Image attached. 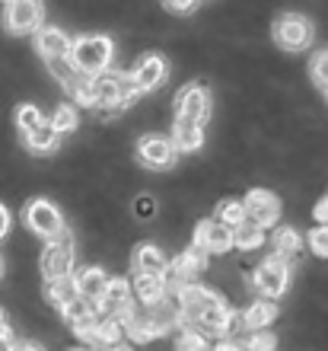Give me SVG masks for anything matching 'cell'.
Here are the masks:
<instances>
[{"mask_svg":"<svg viewBox=\"0 0 328 351\" xmlns=\"http://www.w3.org/2000/svg\"><path fill=\"white\" fill-rule=\"evenodd\" d=\"M163 77H166V61L160 55H144L134 64V71H131V80H134V86L140 93L160 86L163 84Z\"/></svg>","mask_w":328,"mask_h":351,"instance_id":"15","label":"cell"},{"mask_svg":"<svg viewBox=\"0 0 328 351\" xmlns=\"http://www.w3.org/2000/svg\"><path fill=\"white\" fill-rule=\"evenodd\" d=\"M115 351H131V348H128V345H125V342H121V345H118V348H115Z\"/></svg>","mask_w":328,"mask_h":351,"instance_id":"45","label":"cell"},{"mask_svg":"<svg viewBox=\"0 0 328 351\" xmlns=\"http://www.w3.org/2000/svg\"><path fill=\"white\" fill-rule=\"evenodd\" d=\"M179 351H210L207 348V339L198 335L194 329H185L182 326V335H179Z\"/></svg>","mask_w":328,"mask_h":351,"instance_id":"32","label":"cell"},{"mask_svg":"<svg viewBox=\"0 0 328 351\" xmlns=\"http://www.w3.org/2000/svg\"><path fill=\"white\" fill-rule=\"evenodd\" d=\"M194 7H198V3H192V0H169V3H166L169 13H194Z\"/></svg>","mask_w":328,"mask_h":351,"instance_id":"39","label":"cell"},{"mask_svg":"<svg viewBox=\"0 0 328 351\" xmlns=\"http://www.w3.org/2000/svg\"><path fill=\"white\" fill-rule=\"evenodd\" d=\"M310 250L316 252V256H322V259H328V227L325 223H319V227L310 233Z\"/></svg>","mask_w":328,"mask_h":351,"instance_id":"37","label":"cell"},{"mask_svg":"<svg viewBox=\"0 0 328 351\" xmlns=\"http://www.w3.org/2000/svg\"><path fill=\"white\" fill-rule=\"evenodd\" d=\"M274 345H277V339L268 329H258L246 339V351H274Z\"/></svg>","mask_w":328,"mask_h":351,"instance_id":"33","label":"cell"},{"mask_svg":"<svg viewBox=\"0 0 328 351\" xmlns=\"http://www.w3.org/2000/svg\"><path fill=\"white\" fill-rule=\"evenodd\" d=\"M201 144H204V131H201V125L175 119V125H173V147L175 150H198Z\"/></svg>","mask_w":328,"mask_h":351,"instance_id":"20","label":"cell"},{"mask_svg":"<svg viewBox=\"0 0 328 351\" xmlns=\"http://www.w3.org/2000/svg\"><path fill=\"white\" fill-rule=\"evenodd\" d=\"M134 214L140 217V221H150L156 214V202L150 198V195H140V198H134Z\"/></svg>","mask_w":328,"mask_h":351,"instance_id":"38","label":"cell"},{"mask_svg":"<svg viewBox=\"0 0 328 351\" xmlns=\"http://www.w3.org/2000/svg\"><path fill=\"white\" fill-rule=\"evenodd\" d=\"M220 304H223V300H220L217 291L201 287V285H192V287H185V291L175 294V306H179L182 326H192L198 316H204L207 310H214V306H220Z\"/></svg>","mask_w":328,"mask_h":351,"instance_id":"4","label":"cell"},{"mask_svg":"<svg viewBox=\"0 0 328 351\" xmlns=\"http://www.w3.org/2000/svg\"><path fill=\"white\" fill-rule=\"evenodd\" d=\"M7 230H10V214H7V208L0 204V240L7 237Z\"/></svg>","mask_w":328,"mask_h":351,"instance_id":"41","label":"cell"},{"mask_svg":"<svg viewBox=\"0 0 328 351\" xmlns=\"http://www.w3.org/2000/svg\"><path fill=\"white\" fill-rule=\"evenodd\" d=\"M312 80L322 86V90H328V51H319V55L312 58Z\"/></svg>","mask_w":328,"mask_h":351,"instance_id":"36","label":"cell"},{"mask_svg":"<svg viewBox=\"0 0 328 351\" xmlns=\"http://www.w3.org/2000/svg\"><path fill=\"white\" fill-rule=\"evenodd\" d=\"M312 214H316V221L328 227V195H325V198H319V204H316V211H312Z\"/></svg>","mask_w":328,"mask_h":351,"instance_id":"40","label":"cell"},{"mask_svg":"<svg viewBox=\"0 0 328 351\" xmlns=\"http://www.w3.org/2000/svg\"><path fill=\"white\" fill-rule=\"evenodd\" d=\"M242 211H246V221L258 223L264 230V227L277 223V217H281V202H277L271 192H264V189H252V192L246 195V202H242Z\"/></svg>","mask_w":328,"mask_h":351,"instance_id":"10","label":"cell"},{"mask_svg":"<svg viewBox=\"0 0 328 351\" xmlns=\"http://www.w3.org/2000/svg\"><path fill=\"white\" fill-rule=\"evenodd\" d=\"M73 281H77V297L96 306L102 300V294H105V287H109L112 278L105 275V268L90 265V268H83V271L73 278Z\"/></svg>","mask_w":328,"mask_h":351,"instance_id":"13","label":"cell"},{"mask_svg":"<svg viewBox=\"0 0 328 351\" xmlns=\"http://www.w3.org/2000/svg\"><path fill=\"white\" fill-rule=\"evenodd\" d=\"M7 329V319H3V310H0V332Z\"/></svg>","mask_w":328,"mask_h":351,"instance_id":"44","label":"cell"},{"mask_svg":"<svg viewBox=\"0 0 328 351\" xmlns=\"http://www.w3.org/2000/svg\"><path fill=\"white\" fill-rule=\"evenodd\" d=\"M73 271V237L67 230H61L58 237H51L42 252V275L48 281L55 278H71Z\"/></svg>","mask_w":328,"mask_h":351,"instance_id":"3","label":"cell"},{"mask_svg":"<svg viewBox=\"0 0 328 351\" xmlns=\"http://www.w3.org/2000/svg\"><path fill=\"white\" fill-rule=\"evenodd\" d=\"M121 339H125V326H121V319H102L99 316V329H96V339H92V342L121 345Z\"/></svg>","mask_w":328,"mask_h":351,"instance_id":"26","label":"cell"},{"mask_svg":"<svg viewBox=\"0 0 328 351\" xmlns=\"http://www.w3.org/2000/svg\"><path fill=\"white\" fill-rule=\"evenodd\" d=\"M131 297H137V304H153L160 297H166V285L160 275H134L131 281Z\"/></svg>","mask_w":328,"mask_h":351,"instance_id":"18","label":"cell"},{"mask_svg":"<svg viewBox=\"0 0 328 351\" xmlns=\"http://www.w3.org/2000/svg\"><path fill=\"white\" fill-rule=\"evenodd\" d=\"M42 3H32V0H16V3H7L3 7V26L13 32V36H26V32H36L42 26Z\"/></svg>","mask_w":328,"mask_h":351,"instance_id":"9","label":"cell"},{"mask_svg":"<svg viewBox=\"0 0 328 351\" xmlns=\"http://www.w3.org/2000/svg\"><path fill=\"white\" fill-rule=\"evenodd\" d=\"M207 115H210V93H207V86L188 84L179 96H175V119L192 121V125H204Z\"/></svg>","mask_w":328,"mask_h":351,"instance_id":"8","label":"cell"},{"mask_svg":"<svg viewBox=\"0 0 328 351\" xmlns=\"http://www.w3.org/2000/svg\"><path fill=\"white\" fill-rule=\"evenodd\" d=\"M214 221H217V223H223L227 230H236L239 223L246 221V211H242V202H233V198H229V202H220V204H217V217H214Z\"/></svg>","mask_w":328,"mask_h":351,"instance_id":"25","label":"cell"},{"mask_svg":"<svg viewBox=\"0 0 328 351\" xmlns=\"http://www.w3.org/2000/svg\"><path fill=\"white\" fill-rule=\"evenodd\" d=\"M61 313L67 316V323H77V319H83V316H90V313H96V306L92 304H86V300H80V297H77V300H71V304L64 306V310H61Z\"/></svg>","mask_w":328,"mask_h":351,"instance_id":"34","label":"cell"},{"mask_svg":"<svg viewBox=\"0 0 328 351\" xmlns=\"http://www.w3.org/2000/svg\"><path fill=\"white\" fill-rule=\"evenodd\" d=\"M112 84H115V93H118V106L125 109L128 102H134L140 96V90L134 86L131 74H121V71H112Z\"/></svg>","mask_w":328,"mask_h":351,"instance_id":"27","label":"cell"},{"mask_svg":"<svg viewBox=\"0 0 328 351\" xmlns=\"http://www.w3.org/2000/svg\"><path fill=\"white\" fill-rule=\"evenodd\" d=\"M48 71H51V77L61 80V84H71L73 77H77V67L71 64V58H55V61H48Z\"/></svg>","mask_w":328,"mask_h":351,"instance_id":"31","label":"cell"},{"mask_svg":"<svg viewBox=\"0 0 328 351\" xmlns=\"http://www.w3.org/2000/svg\"><path fill=\"white\" fill-rule=\"evenodd\" d=\"M0 351H13V332H10V329L0 332Z\"/></svg>","mask_w":328,"mask_h":351,"instance_id":"42","label":"cell"},{"mask_svg":"<svg viewBox=\"0 0 328 351\" xmlns=\"http://www.w3.org/2000/svg\"><path fill=\"white\" fill-rule=\"evenodd\" d=\"M64 86H67V93H71L73 99L80 102V106H96V96H92V77L77 74L71 84H64Z\"/></svg>","mask_w":328,"mask_h":351,"instance_id":"28","label":"cell"},{"mask_svg":"<svg viewBox=\"0 0 328 351\" xmlns=\"http://www.w3.org/2000/svg\"><path fill=\"white\" fill-rule=\"evenodd\" d=\"M310 38H312V26L306 16H300V13L277 16V23H274V42L283 51H300V48L310 45Z\"/></svg>","mask_w":328,"mask_h":351,"instance_id":"5","label":"cell"},{"mask_svg":"<svg viewBox=\"0 0 328 351\" xmlns=\"http://www.w3.org/2000/svg\"><path fill=\"white\" fill-rule=\"evenodd\" d=\"M45 297L55 306H61V310H64L71 300H77V281H73V275L71 278H55V281H48V285H45Z\"/></svg>","mask_w":328,"mask_h":351,"instance_id":"23","label":"cell"},{"mask_svg":"<svg viewBox=\"0 0 328 351\" xmlns=\"http://www.w3.org/2000/svg\"><path fill=\"white\" fill-rule=\"evenodd\" d=\"M73 351H86V348H73Z\"/></svg>","mask_w":328,"mask_h":351,"instance_id":"47","label":"cell"},{"mask_svg":"<svg viewBox=\"0 0 328 351\" xmlns=\"http://www.w3.org/2000/svg\"><path fill=\"white\" fill-rule=\"evenodd\" d=\"M36 48L45 61H55V58H67V51H71V38H67L61 29H38Z\"/></svg>","mask_w":328,"mask_h":351,"instance_id":"17","label":"cell"},{"mask_svg":"<svg viewBox=\"0 0 328 351\" xmlns=\"http://www.w3.org/2000/svg\"><path fill=\"white\" fill-rule=\"evenodd\" d=\"M262 243H264V230L252 221H242L233 230V246H239V250H258Z\"/></svg>","mask_w":328,"mask_h":351,"instance_id":"24","label":"cell"},{"mask_svg":"<svg viewBox=\"0 0 328 351\" xmlns=\"http://www.w3.org/2000/svg\"><path fill=\"white\" fill-rule=\"evenodd\" d=\"M194 246H198L204 256L207 252H227L233 246V230H227L223 223L217 221H204L194 233Z\"/></svg>","mask_w":328,"mask_h":351,"instance_id":"14","label":"cell"},{"mask_svg":"<svg viewBox=\"0 0 328 351\" xmlns=\"http://www.w3.org/2000/svg\"><path fill=\"white\" fill-rule=\"evenodd\" d=\"M287 281H290V268L283 265L277 256H268V259L255 268V275H252V285H255V291L264 300L281 297L283 291H287Z\"/></svg>","mask_w":328,"mask_h":351,"instance_id":"6","label":"cell"},{"mask_svg":"<svg viewBox=\"0 0 328 351\" xmlns=\"http://www.w3.org/2000/svg\"><path fill=\"white\" fill-rule=\"evenodd\" d=\"M42 121L45 119H42V109H38V106H29L26 102V106H19L16 109V128L23 131V134H29L32 128H38Z\"/></svg>","mask_w":328,"mask_h":351,"instance_id":"30","label":"cell"},{"mask_svg":"<svg viewBox=\"0 0 328 351\" xmlns=\"http://www.w3.org/2000/svg\"><path fill=\"white\" fill-rule=\"evenodd\" d=\"M13 351H45V348L36 342H19V345H13Z\"/></svg>","mask_w":328,"mask_h":351,"instance_id":"43","label":"cell"},{"mask_svg":"<svg viewBox=\"0 0 328 351\" xmlns=\"http://www.w3.org/2000/svg\"><path fill=\"white\" fill-rule=\"evenodd\" d=\"M131 265H134V275H160V278H163L166 268H169V259H166V252L160 250V246L144 243V246H137V250H134Z\"/></svg>","mask_w":328,"mask_h":351,"instance_id":"16","label":"cell"},{"mask_svg":"<svg viewBox=\"0 0 328 351\" xmlns=\"http://www.w3.org/2000/svg\"><path fill=\"white\" fill-rule=\"evenodd\" d=\"M23 217H26L29 230L38 233V237H45V240H51V237H58V233L64 230V217H61V211H58L51 202H45V198L29 202Z\"/></svg>","mask_w":328,"mask_h":351,"instance_id":"7","label":"cell"},{"mask_svg":"<svg viewBox=\"0 0 328 351\" xmlns=\"http://www.w3.org/2000/svg\"><path fill=\"white\" fill-rule=\"evenodd\" d=\"M112 55H115V48H112V38L105 36H80L77 42H71V51H67L71 64L83 77L105 74L112 64Z\"/></svg>","mask_w":328,"mask_h":351,"instance_id":"1","label":"cell"},{"mask_svg":"<svg viewBox=\"0 0 328 351\" xmlns=\"http://www.w3.org/2000/svg\"><path fill=\"white\" fill-rule=\"evenodd\" d=\"M303 250V240H300V233L290 230V227H281V230L274 233V256L287 265L290 259H297Z\"/></svg>","mask_w":328,"mask_h":351,"instance_id":"21","label":"cell"},{"mask_svg":"<svg viewBox=\"0 0 328 351\" xmlns=\"http://www.w3.org/2000/svg\"><path fill=\"white\" fill-rule=\"evenodd\" d=\"M48 125H51L58 134H67V131L77 128V109H73V106H67V102H64V106H58Z\"/></svg>","mask_w":328,"mask_h":351,"instance_id":"29","label":"cell"},{"mask_svg":"<svg viewBox=\"0 0 328 351\" xmlns=\"http://www.w3.org/2000/svg\"><path fill=\"white\" fill-rule=\"evenodd\" d=\"M274 316H277V310H274L271 300H258V304H252L249 310H242V329H246V332L268 329Z\"/></svg>","mask_w":328,"mask_h":351,"instance_id":"19","label":"cell"},{"mask_svg":"<svg viewBox=\"0 0 328 351\" xmlns=\"http://www.w3.org/2000/svg\"><path fill=\"white\" fill-rule=\"evenodd\" d=\"M131 304H134V297H131V281L112 278L109 287H105V294H102V300L96 304V313H99L102 319H121V313H125Z\"/></svg>","mask_w":328,"mask_h":351,"instance_id":"11","label":"cell"},{"mask_svg":"<svg viewBox=\"0 0 328 351\" xmlns=\"http://www.w3.org/2000/svg\"><path fill=\"white\" fill-rule=\"evenodd\" d=\"M137 160H140L147 169H169L175 163L173 141L160 138V134H150V138H144L137 144Z\"/></svg>","mask_w":328,"mask_h":351,"instance_id":"12","label":"cell"},{"mask_svg":"<svg viewBox=\"0 0 328 351\" xmlns=\"http://www.w3.org/2000/svg\"><path fill=\"white\" fill-rule=\"evenodd\" d=\"M96 329H99V313H90V316H83V319L73 323V332L80 335V339H86V342L96 339Z\"/></svg>","mask_w":328,"mask_h":351,"instance_id":"35","label":"cell"},{"mask_svg":"<svg viewBox=\"0 0 328 351\" xmlns=\"http://www.w3.org/2000/svg\"><path fill=\"white\" fill-rule=\"evenodd\" d=\"M0 275H3V259H0Z\"/></svg>","mask_w":328,"mask_h":351,"instance_id":"46","label":"cell"},{"mask_svg":"<svg viewBox=\"0 0 328 351\" xmlns=\"http://www.w3.org/2000/svg\"><path fill=\"white\" fill-rule=\"evenodd\" d=\"M207 268V256L198 250V246H192L188 252H182L179 259L169 262V268H166L163 275V285L169 294H179V291H185V287L198 285V275Z\"/></svg>","mask_w":328,"mask_h":351,"instance_id":"2","label":"cell"},{"mask_svg":"<svg viewBox=\"0 0 328 351\" xmlns=\"http://www.w3.org/2000/svg\"><path fill=\"white\" fill-rule=\"evenodd\" d=\"M23 138H26V147L32 150V154H48V150L58 147V138H61V134H58L48 121H42L38 128H32L29 134H23Z\"/></svg>","mask_w":328,"mask_h":351,"instance_id":"22","label":"cell"}]
</instances>
